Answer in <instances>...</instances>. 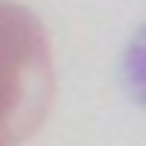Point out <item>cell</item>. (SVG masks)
<instances>
[{
  "label": "cell",
  "instance_id": "6da1fadb",
  "mask_svg": "<svg viewBox=\"0 0 146 146\" xmlns=\"http://www.w3.org/2000/svg\"><path fill=\"white\" fill-rule=\"evenodd\" d=\"M50 50L29 11L0 4V146H21L50 111Z\"/></svg>",
  "mask_w": 146,
  "mask_h": 146
}]
</instances>
